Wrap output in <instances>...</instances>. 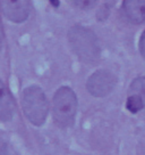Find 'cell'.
I'll return each instance as SVG.
<instances>
[{
  "label": "cell",
  "instance_id": "3957f363",
  "mask_svg": "<svg viewBox=\"0 0 145 155\" xmlns=\"http://www.w3.org/2000/svg\"><path fill=\"white\" fill-rule=\"evenodd\" d=\"M22 106L26 117L34 126H42L49 113V103L45 94L39 86H29L22 95Z\"/></svg>",
  "mask_w": 145,
  "mask_h": 155
},
{
  "label": "cell",
  "instance_id": "277c9868",
  "mask_svg": "<svg viewBox=\"0 0 145 155\" xmlns=\"http://www.w3.org/2000/svg\"><path fill=\"white\" fill-rule=\"evenodd\" d=\"M117 79L115 74L108 70H99L88 78L86 88L94 97L108 96L116 87Z\"/></svg>",
  "mask_w": 145,
  "mask_h": 155
},
{
  "label": "cell",
  "instance_id": "52a82bcc",
  "mask_svg": "<svg viewBox=\"0 0 145 155\" xmlns=\"http://www.w3.org/2000/svg\"><path fill=\"white\" fill-rule=\"evenodd\" d=\"M15 110L14 97L7 86L0 80V121H10L14 116Z\"/></svg>",
  "mask_w": 145,
  "mask_h": 155
},
{
  "label": "cell",
  "instance_id": "7c38bea8",
  "mask_svg": "<svg viewBox=\"0 0 145 155\" xmlns=\"http://www.w3.org/2000/svg\"><path fill=\"white\" fill-rule=\"evenodd\" d=\"M50 4L53 5L54 7H58L59 6V1H56V0H52V1H50Z\"/></svg>",
  "mask_w": 145,
  "mask_h": 155
},
{
  "label": "cell",
  "instance_id": "8992f818",
  "mask_svg": "<svg viewBox=\"0 0 145 155\" xmlns=\"http://www.w3.org/2000/svg\"><path fill=\"white\" fill-rule=\"evenodd\" d=\"M145 107V77H137L128 88L126 108L131 113H137Z\"/></svg>",
  "mask_w": 145,
  "mask_h": 155
},
{
  "label": "cell",
  "instance_id": "30bf717a",
  "mask_svg": "<svg viewBox=\"0 0 145 155\" xmlns=\"http://www.w3.org/2000/svg\"><path fill=\"white\" fill-rule=\"evenodd\" d=\"M0 155H9L7 145H6V143L1 138H0Z\"/></svg>",
  "mask_w": 145,
  "mask_h": 155
},
{
  "label": "cell",
  "instance_id": "5b68a950",
  "mask_svg": "<svg viewBox=\"0 0 145 155\" xmlns=\"http://www.w3.org/2000/svg\"><path fill=\"white\" fill-rule=\"evenodd\" d=\"M0 9L6 18L15 23H20L29 17L32 6L26 0H7L0 1Z\"/></svg>",
  "mask_w": 145,
  "mask_h": 155
},
{
  "label": "cell",
  "instance_id": "7a4b0ae2",
  "mask_svg": "<svg viewBox=\"0 0 145 155\" xmlns=\"http://www.w3.org/2000/svg\"><path fill=\"white\" fill-rule=\"evenodd\" d=\"M77 112V97L72 88L61 87L56 91L52 101V116L60 128L72 126Z\"/></svg>",
  "mask_w": 145,
  "mask_h": 155
},
{
  "label": "cell",
  "instance_id": "6da1fadb",
  "mask_svg": "<svg viewBox=\"0 0 145 155\" xmlns=\"http://www.w3.org/2000/svg\"><path fill=\"white\" fill-rule=\"evenodd\" d=\"M68 42L82 62L93 63L100 58V45L92 30L76 25L68 32Z\"/></svg>",
  "mask_w": 145,
  "mask_h": 155
},
{
  "label": "cell",
  "instance_id": "9c48e42d",
  "mask_svg": "<svg viewBox=\"0 0 145 155\" xmlns=\"http://www.w3.org/2000/svg\"><path fill=\"white\" fill-rule=\"evenodd\" d=\"M140 53L145 58V30L140 38Z\"/></svg>",
  "mask_w": 145,
  "mask_h": 155
},
{
  "label": "cell",
  "instance_id": "8fae6325",
  "mask_svg": "<svg viewBox=\"0 0 145 155\" xmlns=\"http://www.w3.org/2000/svg\"><path fill=\"white\" fill-rule=\"evenodd\" d=\"M4 38H5V34H4V29H2V23H1V19H0V49L2 47Z\"/></svg>",
  "mask_w": 145,
  "mask_h": 155
},
{
  "label": "cell",
  "instance_id": "ba28073f",
  "mask_svg": "<svg viewBox=\"0 0 145 155\" xmlns=\"http://www.w3.org/2000/svg\"><path fill=\"white\" fill-rule=\"evenodd\" d=\"M121 7L131 23L140 24L145 21V0H126Z\"/></svg>",
  "mask_w": 145,
  "mask_h": 155
}]
</instances>
